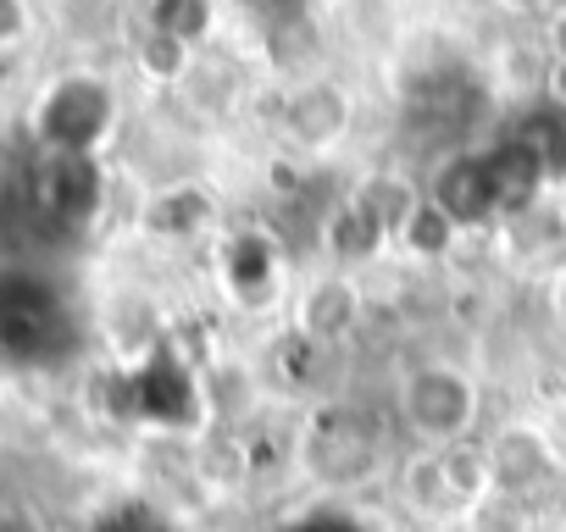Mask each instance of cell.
I'll return each mask as SVG.
<instances>
[{"mask_svg":"<svg viewBox=\"0 0 566 532\" xmlns=\"http://www.w3.org/2000/svg\"><path fill=\"white\" fill-rule=\"evenodd\" d=\"M101 532H156L150 521H139V515H117L112 526H101Z\"/></svg>","mask_w":566,"mask_h":532,"instance_id":"52a82bcc","label":"cell"},{"mask_svg":"<svg viewBox=\"0 0 566 532\" xmlns=\"http://www.w3.org/2000/svg\"><path fill=\"white\" fill-rule=\"evenodd\" d=\"M478 89L467 78H433L411 95V134L422 139H461L478 123Z\"/></svg>","mask_w":566,"mask_h":532,"instance_id":"3957f363","label":"cell"},{"mask_svg":"<svg viewBox=\"0 0 566 532\" xmlns=\"http://www.w3.org/2000/svg\"><path fill=\"white\" fill-rule=\"evenodd\" d=\"M511 139H522V145L544 161L549 178L566 172V106H544V111L522 117V123L511 128Z\"/></svg>","mask_w":566,"mask_h":532,"instance_id":"277c9868","label":"cell"},{"mask_svg":"<svg viewBox=\"0 0 566 532\" xmlns=\"http://www.w3.org/2000/svg\"><path fill=\"white\" fill-rule=\"evenodd\" d=\"M73 350V317L62 295L34 273H0V355L62 361Z\"/></svg>","mask_w":566,"mask_h":532,"instance_id":"6da1fadb","label":"cell"},{"mask_svg":"<svg viewBox=\"0 0 566 532\" xmlns=\"http://www.w3.org/2000/svg\"><path fill=\"white\" fill-rule=\"evenodd\" d=\"M306 532H356V526H345V521H312Z\"/></svg>","mask_w":566,"mask_h":532,"instance_id":"ba28073f","label":"cell"},{"mask_svg":"<svg viewBox=\"0 0 566 532\" xmlns=\"http://www.w3.org/2000/svg\"><path fill=\"white\" fill-rule=\"evenodd\" d=\"M250 7H261V12H277V18H290V12H301L306 0H250Z\"/></svg>","mask_w":566,"mask_h":532,"instance_id":"8992f818","label":"cell"},{"mask_svg":"<svg viewBox=\"0 0 566 532\" xmlns=\"http://www.w3.org/2000/svg\"><path fill=\"white\" fill-rule=\"evenodd\" d=\"M156 29L161 40H195L206 29V0H156Z\"/></svg>","mask_w":566,"mask_h":532,"instance_id":"5b68a950","label":"cell"},{"mask_svg":"<svg viewBox=\"0 0 566 532\" xmlns=\"http://www.w3.org/2000/svg\"><path fill=\"white\" fill-rule=\"evenodd\" d=\"M112 123V95L95 78H67L51 89L45 111H40V134L56 156H84Z\"/></svg>","mask_w":566,"mask_h":532,"instance_id":"7a4b0ae2","label":"cell"}]
</instances>
